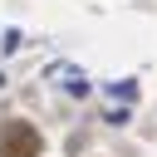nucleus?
I'll use <instances>...</instances> for the list:
<instances>
[{"label":"nucleus","instance_id":"1","mask_svg":"<svg viewBox=\"0 0 157 157\" xmlns=\"http://www.w3.org/2000/svg\"><path fill=\"white\" fill-rule=\"evenodd\" d=\"M0 157H39V132L29 123H0Z\"/></svg>","mask_w":157,"mask_h":157}]
</instances>
